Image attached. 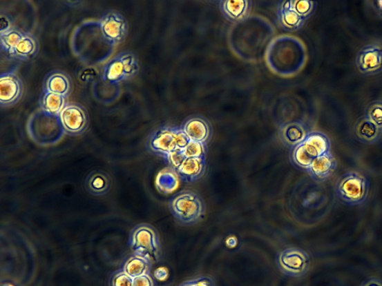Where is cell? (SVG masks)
<instances>
[{"mask_svg":"<svg viewBox=\"0 0 382 286\" xmlns=\"http://www.w3.org/2000/svg\"><path fill=\"white\" fill-rule=\"evenodd\" d=\"M356 64L363 75H379L382 72V45L378 43L363 45L356 54Z\"/></svg>","mask_w":382,"mask_h":286,"instance_id":"cell-10","label":"cell"},{"mask_svg":"<svg viewBox=\"0 0 382 286\" xmlns=\"http://www.w3.org/2000/svg\"><path fill=\"white\" fill-rule=\"evenodd\" d=\"M310 132L302 123H289L281 128L280 139L285 145L293 150L296 145L303 143Z\"/></svg>","mask_w":382,"mask_h":286,"instance_id":"cell-18","label":"cell"},{"mask_svg":"<svg viewBox=\"0 0 382 286\" xmlns=\"http://www.w3.org/2000/svg\"><path fill=\"white\" fill-rule=\"evenodd\" d=\"M59 118L64 132L70 135H80L86 132L89 126L88 110L79 104H68Z\"/></svg>","mask_w":382,"mask_h":286,"instance_id":"cell-9","label":"cell"},{"mask_svg":"<svg viewBox=\"0 0 382 286\" xmlns=\"http://www.w3.org/2000/svg\"><path fill=\"white\" fill-rule=\"evenodd\" d=\"M140 70L136 55L130 51L120 52L110 59L102 69V80L111 85L131 79Z\"/></svg>","mask_w":382,"mask_h":286,"instance_id":"cell-5","label":"cell"},{"mask_svg":"<svg viewBox=\"0 0 382 286\" xmlns=\"http://www.w3.org/2000/svg\"><path fill=\"white\" fill-rule=\"evenodd\" d=\"M279 17L283 25L290 30H299L306 20L294 10L292 2L283 3Z\"/></svg>","mask_w":382,"mask_h":286,"instance_id":"cell-21","label":"cell"},{"mask_svg":"<svg viewBox=\"0 0 382 286\" xmlns=\"http://www.w3.org/2000/svg\"><path fill=\"white\" fill-rule=\"evenodd\" d=\"M67 105L66 97L43 91L40 99V108L43 112L52 115L59 116Z\"/></svg>","mask_w":382,"mask_h":286,"instance_id":"cell-20","label":"cell"},{"mask_svg":"<svg viewBox=\"0 0 382 286\" xmlns=\"http://www.w3.org/2000/svg\"><path fill=\"white\" fill-rule=\"evenodd\" d=\"M43 90L68 98L72 91V81L66 72L53 70L45 78Z\"/></svg>","mask_w":382,"mask_h":286,"instance_id":"cell-14","label":"cell"},{"mask_svg":"<svg viewBox=\"0 0 382 286\" xmlns=\"http://www.w3.org/2000/svg\"><path fill=\"white\" fill-rule=\"evenodd\" d=\"M187 159L184 150L177 149L170 154L166 161L170 163L171 168L176 172Z\"/></svg>","mask_w":382,"mask_h":286,"instance_id":"cell-29","label":"cell"},{"mask_svg":"<svg viewBox=\"0 0 382 286\" xmlns=\"http://www.w3.org/2000/svg\"><path fill=\"white\" fill-rule=\"evenodd\" d=\"M207 144L191 141L184 149L187 158H207Z\"/></svg>","mask_w":382,"mask_h":286,"instance_id":"cell-26","label":"cell"},{"mask_svg":"<svg viewBox=\"0 0 382 286\" xmlns=\"http://www.w3.org/2000/svg\"><path fill=\"white\" fill-rule=\"evenodd\" d=\"M180 286H214V283L209 276H200V278L186 281Z\"/></svg>","mask_w":382,"mask_h":286,"instance_id":"cell-30","label":"cell"},{"mask_svg":"<svg viewBox=\"0 0 382 286\" xmlns=\"http://www.w3.org/2000/svg\"><path fill=\"white\" fill-rule=\"evenodd\" d=\"M97 26L102 39L111 48L122 43L128 35L126 17L118 12L110 10L100 17Z\"/></svg>","mask_w":382,"mask_h":286,"instance_id":"cell-6","label":"cell"},{"mask_svg":"<svg viewBox=\"0 0 382 286\" xmlns=\"http://www.w3.org/2000/svg\"><path fill=\"white\" fill-rule=\"evenodd\" d=\"M249 2L245 0H229L222 2V10L225 14L231 21H240L244 19L248 12Z\"/></svg>","mask_w":382,"mask_h":286,"instance_id":"cell-22","label":"cell"},{"mask_svg":"<svg viewBox=\"0 0 382 286\" xmlns=\"http://www.w3.org/2000/svg\"><path fill=\"white\" fill-rule=\"evenodd\" d=\"M149 263H150L144 258L135 256L126 263L124 272L130 278L135 279L140 276L146 274Z\"/></svg>","mask_w":382,"mask_h":286,"instance_id":"cell-23","label":"cell"},{"mask_svg":"<svg viewBox=\"0 0 382 286\" xmlns=\"http://www.w3.org/2000/svg\"><path fill=\"white\" fill-rule=\"evenodd\" d=\"M169 208L175 218L183 225L200 223L206 214V205L198 194L184 190L177 193L169 202Z\"/></svg>","mask_w":382,"mask_h":286,"instance_id":"cell-2","label":"cell"},{"mask_svg":"<svg viewBox=\"0 0 382 286\" xmlns=\"http://www.w3.org/2000/svg\"><path fill=\"white\" fill-rule=\"evenodd\" d=\"M354 132L359 142L369 145L376 143L382 134V130L366 116L357 120Z\"/></svg>","mask_w":382,"mask_h":286,"instance_id":"cell-16","label":"cell"},{"mask_svg":"<svg viewBox=\"0 0 382 286\" xmlns=\"http://www.w3.org/2000/svg\"><path fill=\"white\" fill-rule=\"evenodd\" d=\"M133 245L137 256L142 257L150 263L160 259L161 246L155 230L148 226L138 227L133 234Z\"/></svg>","mask_w":382,"mask_h":286,"instance_id":"cell-8","label":"cell"},{"mask_svg":"<svg viewBox=\"0 0 382 286\" xmlns=\"http://www.w3.org/2000/svg\"><path fill=\"white\" fill-rule=\"evenodd\" d=\"M337 167V160L332 152H329L314 159L310 167L306 172L315 181L323 182L332 176L336 171Z\"/></svg>","mask_w":382,"mask_h":286,"instance_id":"cell-13","label":"cell"},{"mask_svg":"<svg viewBox=\"0 0 382 286\" xmlns=\"http://www.w3.org/2000/svg\"><path fill=\"white\" fill-rule=\"evenodd\" d=\"M182 128L192 141L207 144L209 140L211 130L206 120L198 117L189 119Z\"/></svg>","mask_w":382,"mask_h":286,"instance_id":"cell-19","label":"cell"},{"mask_svg":"<svg viewBox=\"0 0 382 286\" xmlns=\"http://www.w3.org/2000/svg\"><path fill=\"white\" fill-rule=\"evenodd\" d=\"M133 286H155L151 276L144 274L133 279Z\"/></svg>","mask_w":382,"mask_h":286,"instance_id":"cell-32","label":"cell"},{"mask_svg":"<svg viewBox=\"0 0 382 286\" xmlns=\"http://www.w3.org/2000/svg\"><path fill=\"white\" fill-rule=\"evenodd\" d=\"M311 256L305 251L298 247H288L278 254L277 265L283 274L299 278L309 271Z\"/></svg>","mask_w":382,"mask_h":286,"instance_id":"cell-7","label":"cell"},{"mask_svg":"<svg viewBox=\"0 0 382 286\" xmlns=\"http://www.w3.org/2000/svg\"><path fill=\"white\" fill-rule=\"evenodd\" d=\"M291 159L296 167L307 171L314 161V159L307 153L303 143L296 145L292 150Z\"/></svg>","mask_w":382,"mask_h":286,"instance_id":"cell-24","label":"cell"},{"mask_svg":"<svg viewBox=\"0 0 382 286\" xmlns=\"http://www.w3.org/2000/svg\"><path fill=\"white\" fill-rule=\"evenodd\" d=\"M113 286H133V280L125 272L120 273L113 279Z\"/></svg>","mask_w":382,"mask_h":286,"instance_id":"cell-31","label":"cell"},{"mask_svg":"<svg viewBox=\"0 0 382 286\" xmlns=\"http://www.w3.org/2000/svg\"><path fill=\"white\" fill-rule=\"evenodd\" d=\"M24 92L23 81L12 70L3 72L0 76V106L10 107L19 101Z\"/></svg>","mask_w":382,"mask_h":286,"instance_id":"cell-11","label":"cell"},{"mask_svg":"<svg viewBox=\"0 0 382 286\" xmlns=\"http://www.w3.org/2000/svg\"><path fill=\"white\" fill-rule=\"evenodd\" d=\"M89 185L92 191L102 192L107 190L108 180L104 174L95 173L90 177Z\"/></svg>","mask_w":382,"mask_h":286,"instance_id":"cell-27","label":"cell"},{"mask_svg":"<svg viewBox=\"0 0 382 286\" xmlns=\"http://www.w3.org/2000/svg\"><path fill=\"white\" fill-rule=\"evenodd\" d=\"M0 45L8 57L22 61L35 57L39 50L35 36L16 27L0 33Z\"/></svg>","mask_w":382,"mask_h":286,"instance_id":"cell-1","label":"cell"},{"mask_svg":"<svg viewBox=\"0 0 382 286\" xmlns=\"http://www.w3.org/2000/svg\"><path fill=\"white\" fill-rule=\"evenodd\" d=\"M365 116L382 130V101H372L367 106Z\"/></svg>","mask_w":382,"mask_h":286,"instance_id":"cell-25","label":"cell"},{"mask_svg":"<svg viewBox=\"0 0 382 286\" xmlns=\"http://www.w3.org/2000/svg\"><path fill=\"white\" fill-rule=\"evenodd\" d=\"M206 171V158H188L175 172L182 181L193 183L201 179Z\"/></svg>","mask_w":382,"mask_h":286,"instance_id":"cell-15","label":"cell"},{"mask_svg":"<svg viewBox=\"0 0 382 286\" xmlns=\"http://www.w3.org/2000/svg\"><path fill=\"white\" fill-rule=\"evenodd\" d=\"M305 151L312 159L331 152V141L327 135L321 132H311L303 143Z\"/></svg>","mask_w":382,"mask_h":286,"instance_id":"cell-17","label":"cell"},{"mask_svg":"<svg viewBox=\"0 0 382 286\" xmlns=\"http://www.w3.org/2000/svg\"><path fill=\"white\" fill-rule=\"evenodd\" d=\"M377 7L379 8V10L382 12V1L376 2Z\"/></svg>","mask_w":382,"mask_h":286,"instance_id":"cell-35","label":"cell"},{"mask_svg":"<svg viewBox=\"0 0 382 286\" xmlns=\"http://www.w3.org/2000/svg\"><path fill=\"white\" fill-rule=\"evenodd\" d=\"M27 127L32 139L41 145L53 144L65 134L59 116L46 113L41 110L30 118Z\"/></svg>","mask_w":382,"mask_h":286,"instance_id":"cell-4","label":"cell"},{"mask_svg":"<svg viewBox=\"0 0 382 286\" xmlns=\"http://www.w3.org/2000/svg\"><path fill=\"white\" fill-rule=\"evenodd\" d=\"M361 286H382V280L379 278H374V276H371V278H368L365 280H363Z\"/></svg>","mask_w":382,"mask_h":286,"instance_id":"cell-34","label":"cell"},{"mask_svg":"<svg viewBox=\"0 0 382 286\" xmlns=\"http://www.w3.org/2000/svg\"><path fill=\"white\" fill-rule=\"evenodd\" d=\"M169 272L166 267H160L154 272L155 279L160 281H164L169 278Z\"/></svg>","mask_w":382,"mask_h":286,"instance_id":"cell-33","label":"cell"},{"mask_svg":"<svg viewBox=\"0 0 382 286\" xmlns=\"http://www.w3.org/2000/svg\"><path fill=\"white\" fill-rule=\"evenodd\" d=\"M314 3L311 1H292V7L299 15L307 19L314 12Z\"/></svg>","mask_w":382,"mask_h":286,"instance_id":"cell-28","label":"cell"},{"mask_svg":"<svg viewBox=\"0 0 382 286\" xmlns=\"http://www.w3.org/2000/svg\"><path fill=\"white\" fill-rule=\"evenodd\" d=\"M335 193L345 205L359 206L368 198L370 183L361 174L348 172L341 175L335 185Z\"/></svg>","mask_w":382,"mask_h":286,"instance_id":"cell-3","label":"cell"},{"mask_svg":"<svg viewBox=\"0 0 382 286\" xmlns=\"http://www.w3.org/2000/svg\"><path fill=\"white\" fill-rule=\"evenodd\" d=\"M176 128L171 126L158 128L149 138V150L166 160L171 153L178 149L175 140Z\"/></svg>","mask_w":382,"mask_h":286,"instance_id":"cell-12","label":"cell"}]
</instances>
